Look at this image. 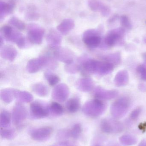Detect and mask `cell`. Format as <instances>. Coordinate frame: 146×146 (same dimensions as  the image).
Returning <instances> with one entry per match:
<instances>
[{"label": "cell", "mask_w": 146, "mask_h": 146, "mask_svg": "<svg viewBox=\"0 0 146 146\" xmlns=\"http://www.w3.org/2000/svg\"><path fill=\"white\" fill-rule=\"evenodd\" d=\"M137 71L143 80L146 81V65L142 64L137 67Z\"/></svg>", "instance_id": "39"}, {"label": "cell", "mask_w": 146, "mask_h": 146, "mask_svg": "<svg viewBox=\"0 0 146 146\" xmlns=\"http://www.w3.org/2000/svg\"><path fill=\"white\" fill-rule=\"evenodd\" d=\"M75 86L79 91L88 92L92 90L94 88V82L91 78L85 77L78 80L76 82Z\"/></svg>", "instance_id": "17"}, {"label": "cell", "mask_w": 146, "mask_h": 146, "mask_svg": "<svg viewBox=\"0 0 146 146\" xmlns=\"http://www.w3.org/2000/svg\"><path fill=\"white\" fill-rule=\"evenodd\" d=\"M81 67V65L73 62L70 64H66L65 66V70L69 74H75L79 71Z\"/></svg>", "instance_id": "36"}, {"label": "cell", "mask_w": 146, "mask_h": 146, "mask_svg": "<svg viewBox=\"0 0 146 146\" xmlns=\"http://www.w3.org/2000/svg\"><path fill=\"white\" fill-rule=\"evenodd\" d=\"M118 91L115 90H105L100 87L95 88L94 91V96L96 99L102 100H110L117 97Z\"/></svg>", "instance_id": "13"}, {"label": "cell", "mask_w": 146, "mask_h": 146, "mask_svg": "<svg viewBox=\"0 0 146 146\" xmlns=\"http://www.w3.org/2000/svg\"><path fill=\"white\" fill-rule=\"evenodd\" d=\"M13 30L14 29L9 26H4L1 28V36H2L4 38L7 40L11 35V33L13 32Z\"/></svg>", "instance_id": "37"}, {"label": "cell", "mask_w": 146, "mask_h": 146, "mask_svg": "<svg viewBox=\"0 0 146 146\" xmlns=\"http://www.w3.org/2000/svg\"><path fill=\"white\" fill-rule=\"evenodd\" d=\"M50 113L55 116H60L63 113L62 106L57 102H52L49 106Z\"/></svg>", "instance_id": "27"}, {"label": "cell", "mask_w": 146, "mask_h": 146, "mask_svg": "<svg viewBox=\"0 0 146 146\" xmlns=\"http://www.w3.org/2000/svg\"><path fill=\"white\" fill-rule=\"evenodd\" d=\"M137 139L131 135H124L120 138V143L123 146H131L137 143Z\"/></svg>", "instance_id": "26"}, {"label": "cell", "mask_w": 146, "mask_h": 146, "mask_svg": "<svg viewBox=\"0 0 146 146\" xmlns=\"http://www.w3.org/2000/svg\"><path fill=\"white\" fill-rule=\"evenodd\" d=\"M53 55L55 59L66 64L73 62L75 56L71 50L65 48H60L55 50Z\"/></svg>", "instance_id": "12"}, {"label": "cell", "mask_w": 146, "mask_h": 146, "mask_svg": "<svg viewBox=\"0 0 146 146\" xmlns=\"http://www.w3.org/2000/svg\"><path fill=\"white\" fill-rule=\"evenodd\" d=\"M102 62L93 60V59H88L84 61L81 64L84 72L89 74H98L100 69Z\"/></svg>", "instance_id": "15"}, {"label": "cell", "mask_w": 146, "mask_h": 146, "mask_svg": "<svg viewBox=\"0 0 146 146\" xmlns=\"http://www.w3.org/2000/svg\"><path fill=\"white\" fill-rule=\"evenodd\" d=\"M138 146H146V140L142 141Z\"/></svg>", "instance_id": "43"}, {"label": "cell", "mask_w": 146, "mask_h": 146, "mask_svg": "<svg viewBox=\"0 0 146 146\" xmlns=\"http://www.w3.org/2000/svg\"><path fill=\"white\" fill-rule=\"evenodd\" d=\"M75 27V22L72 19H67L63 20L58 26L57 29L61 34L63 35L67 34Z\"/></svg>", "instance_id": "19"}, {"label": "cell", "mask_w": 146, "mask_h": 146, "mask_svg": "<svg viewBox=\"0 0 146 146\" xmlns=\"http://www.w3.org/2000/svg\"><path fill=\"white\" fill-rule=\"evenodd\" d=\"M32 90L38 96L41 97H46L49 94V89L46 85L42 83L33 84Z\"/></svg>", "instance_id": "23"}, {"label": "cell", "mask_w": 146, "mask_h": 146, "mask_svg": "<svg viewBox=\"0 0 146 146\" xmlns=\"http://www.w3.org/2000/svg\"><path fill=\"white\" fill-rule=\"evenodd\" d=\"M15 98L21 103H29L33 100V96L26 91L15 90Z\"/></svg>", "instance_id": "24"}, {"label": "cell", "mask_w": 146, "mask_h": 146, "mask_svg": "<svg viewBox=\"0 0 146 146\" xmlns=\"http://www.w3.org/2000/svg\"><path fill=\"white\" fill-rule=\"evenodd\" d=\"M69 89L65 83H61L56 86L51 93L52 99L59 102H63L69 96Z\"/></svg>", "instance_id": "10"}, {"label": "cell", "mask_w": 146, "mask_h": 146, "mask_svg": "<svg viewBox=\"0 0 146 146\" xmlns=\"http://www.w3.org/2000/svg\"><path fill=\"white\" fill-rule=\"evenodd\" d=\"M17 54L16 49L12 45H4L1 48L0 55L1 57L9 61H14L17 56Z\"/></svg>", "instance_id": "16"}, {"label": "cell", "mask_w": 146, "mask_h": 146, "mask_svg": "<svg viewBox=\"0 0 146 146\" xmlns=\"http://www.w3.org/2000/svg\"><path fill=\"white\" fill-rule=\"evenodd\" d=\"M125 30L123 28L113 29L107 33L105 38V42L108 46H115L118 44L124 37Z\"/></svg>", "instance_id": "9"}, {"label": "cell", "mask_w": 146, "mask_h": 146, "mask_svg": "<svg viewBox=\"0 0 146 146\" xmlns=\"http://www.w3.org/2000/svg\"><path fill=\"white\" fill-rule=\"evenodd\" d=\"M54 146H77L75 144L67 141H61L55 144Z\"/></svg>", "instance_id": "42"}, {"label": "cell", "mask_w": 146, "mask_h": 146, "mask_svg": "<svg viewBox=\"0 0 146 146\" xmlns=\"http://www.w3.org/2000/svg\"><path fill=\"white\" fill-rule=\"evenodd\" d=\"M15 6V0H10L8 3L1 1L0 3V18L1 20L7 15L11 13L13 11Z\"/></svg>", "instance_id": "21"}, {"label": "cell", "mask_w": 146, "mask_h": 146, "mask_svg": "<svg viewBox=\"0 0 146 146\" xmlns=\"http://www.w3.org/2000/svg\"><path fill=\"white\" fill-rule=\"evenodd\" d=\"M82 39L85 45L92 48H97L101 42L100 34L97 31L94 29L85 31L83 33Z\"/></svg>", "instance_id": "5"}, {"label": "cell", "mask_w": 146, "mask_h": 146, "mask_svg": "<svg viewBox=\"0 0 146 146\" xmlns=\"http://www.w3.org/2000/svg\"><path fill=\"white\" fill-rule=\"evenodd\" d=\"M27 111L26 108L22 104H15L12 111V120L13 124L16 126H20L27 117Z\"/></svg>", "instance_id": "7"}, {"label": "cell", "mask_w": 146, "mask_h": 146, "mask_svg": "<svg viewBox=\"0 0 146 146\" xmlns=\"http://www.w3.org/2000/svg\"><path fill=\"white\" fill-rule=\"evenodd\" d=\"M39 17L38 14L34 12H28L26 15V18L29 21H34L37 20Z\"/></svg>", "instance_id": "41"}, {"label": "cell", "mask_w": 146, "mask_h": 146, "mask_svg": "<svg viewBox=\"0 0 146 146\" xmlns=\"http://www.w3.org/2000/svg\"><path fill=\"white\" fill-rule=\"evenodd\" d=\"M11 121V115L10 113L6 110L1 112L0 117V126L1 128L7 127L9 126Z\"/></svg>", "instance_id": "28"}, {"label": "cell", "mask_w": 146, "mask_h": 146, "mask_svg": "<svg viewBox=\"0 0 146 146\" xmlns=\"http://www.w3.org/2000/svg\"><path fill=\"white\" fill-rule=\"evenodd\" d=\"M100 127L103 132L109 134L119 133L122 131L123 128L122 125L118 121L106 119L101 121Z\"/></svg>", "instance_id": "11"}, {"label": "cell", "mask_w": 146, "mask_h": 146, "mask_svg": "<svg viewBox=\"0 0 146 146\" xmlns=\"http://www.w3.org/2000/svg\"><path fill=\"white\" fill-rule=\"evenodd\" d=\"M45 76L47 79L49 84L51 86H55L60 82V79L59 76L49 71L45 72L44 74Z\"/></svg>", "instance_id": "31"}, {"label": "cell", "mask_w": 146, "mask_h": 146, "mask_svg": "<svg viewBox=\"0 0 146 146\" xmlns=\"http://www.w3.org/2000/svg\"><path fill=\"white\" fill-rule=\"evenodd\" d=\"M15 90L13 88H5L1 90L0 96L2 101L6 104L11 103L15 98Z\"/></svg>", "instance_id": "22"}, {"label": "cell", "mask_w": 146, "mask_h": 146, "mask_svg": "<svg viewBox=\"0 0 146 146\" xmlns=\"http://www.w3.org/2000/svg\"><path fill=\"white\" fill-rule=\"evenodd\" d=\"M114 66V65L110 62L106 61L102 62L98 74L101 75L108 74L113 71Z\"/></svg>", "instance_id": "29"}, {"label": "cell", "mask_w": 146, "mask_h": 146, "mask_svg": "<svg viewBox=\"0 0 146 146\" xmlns=\"http://www.w3.org/2000/svg\"><path fill=\"white\" fill-rule=\"evenodd\" d=\"M46 41L49 47L55 50L61 48V36L57 31L51 29L47 34Z\"/></svg>", "instance_id": "14"}, {"label": "cell", "mask_w": 146, "mask_h": 146, "mask_svg": "<svg viewBox=\"0 0 146 146\" xmlns=\"http://www.w3.org/2000/svg\"><path fill=\"white\" fill-rule=\"evenodd\" d=\"M141 112V108H137L134 110L130 114V117L131 120H136L140 115Z\"/></svg>", "instance_id": "40"}, {"label": "cell", "mask_w": 146, "mask_h": 146, "mask_svg": "<svg viewBox=\"0 0 146 146\" xmlns=\"http://www.w3.org/2000/svg\"><path fill=\"white\" fill-rule=\"evenodd\" d=\"M70 130L71 137L75 139H77L80 137L82 133V126L80 123H75Z\"/></svg>", "instance_id": "30"}, {"label": "cell", "mask_w": 146, "mask_h": 146, "mask_svg": "<svg viewBox=\"0 0 146 146\" xmlns=\"http://www.w3.org/2000/svg\"><path fill=\"white\" fill-rule=\"evenodd\" d=\"M81 104L79 99L77 98L70 99L66 104V108L69 112L71 113H75L78 111Z\"/></svg>", "instance_id": "25"}, {"label": "cell", "mask_w": 146, "mask_h": 146, "mask_svg": "<svg viewBox=\"0 0 146 146\" xmlns=\"http://www.w3.org/2000/svg\"></svg>", "instance_id": "46"}, {"label": "cell", "mask_w": 146, "mask_h": 146, "mask_svg": "<svg viewBox=\"0 0 146 146\" xmlns=\"http://www.w3.org/2000/svg\"><path fill=\"white\" fill-rule=\"evenodd\" d=\"M71 137L70 129H64L58 131L56 135V139L57 140L65 141V140L69 139Z\"/></svg>", "instance_id": "34"}, {"label": "cell", "mask_w": 146, "mask_h": 146, "mask_svg": "<svg viewBox=\"0 0 146 146\" xmlns=\"http://www.w3.org/2000/svg\"><path fill=\"white\" fill-rule=\"evenodd\" d=\"M88 5L92 10L99 11L103 16H107L109 14L110 9L109 8L97 0H89Z\"/></svg>", "instance_id": "18"}, {"label": "cell", "mask_w": 146, "mask_h": 146, "mask_svg": "<svg viewBox=\"0 0 146 146\" xmlns=\"http://www.w3.org/2000/svg\"><path fill=\"white\" fill-rule=\"evenodd\" d=\"M53 132L52 128L49 127H42L33 129L29 132L32 139L39 142H44L48 140Z\"/></svg>", "instance_id": "8"}, {"label": "cell", "mask_w": 146, "mask_h": 146, "mask_svg": "<svg viewBox=\"0 0 146 146\" xmlns=\"http://www.w3.org/2000/svg\"><path fill=\"white\" fill-rule=\"evenodd\" d=\"M105 61L110 62L115 66L120 63L121 60V54L119 53H114L108 55L104 58Z\"/></svg>", "instance_id": "32"}, {"label": "cell", "mask_w": 146, "mask_h": 146, "mask_svg": "<svg viewBox=\"0 0 146 146\" xmlns=\"http://www.w3.org/2000/svg\"><path fill=\"white\" fill-rule=\"evenodd\" d=\"M94 146H100L99 145H95Z\"/></svg>", "instance_id": "45"}, {"label": "cell", "mask_w": 146, "mask_h": 146, "mask_svg": "<svg viewBox=\"0 0 146 146\" xmlns=\"http://www.w3.org/2000/svg\"><path fill=\"white\" fill-rule=\"evenodd\" d=\"M142 58H143V60L145 61V62H146V52L142 54Z\"/></svg>", "instance_id": "44"}, {"label": "cell", "mask_w": 146, "mask_h": 146, "mask_svg": "<svg viewBox=\"0 0 146 146\" xmlns=\"http://www.w3.org/2000/svg\"><path fill=\"white\" fill-rule=\"evenodd\" d=\"M1 137L7 140H12L16 136V132L14 129H4L1 130Z\"/></svg>", "instance_id": "35"}, {"label": "cell", "mask_w": 146, "mask_h": 146, "mask_svg": "<svg viewBox=\"0 0 146 146\" xmlns=\"http://www.w3.org/2000/svg\"><path fill=\"white\" fill-rule=\"evenodd\" d=\"M30 116L32 119L45 118L49 115V106L40 101L32 102L30 106Z\"/></svg>", "instance_id": "4"}, {"label": "cell", "mask_w": 146, "mask_h": 146, "mask_svg": "<svg viewBox=\"0 0 146 146\" xmlns=\"http://www.w3.org/2000/svg\"><path fill=\"white\" fill-rule=\"evenodd\" d=\"M121 25L123 28L129 29L132 27V25L129 18L126 15H123L120 18Z\"/></svg>", "instance_id": "38"}, {"label": "cell", "mask_w": 146, "mask_h": 146, "mask_svg": "<svg viewBox=\"0 0 146 146\" xmlns=\"http://www.w3.org/2000/svg\"><path fill=\"white\" fill-rule=\"evenodd\" d=\"M45 31L43 28L37 25L31 24L28 27L27 38L30 42L39 45L42 44Z\"/></svg>", "instance_id": "6"}, {"label": "cell", "mask_w": 146, "mask_h": 146, "mask_svg": "<svg viewBox=\"0 0 146 146\" xmlns=\"http://www.w3.org/2000/svg\"><path fill=\"white\" fill-rule=\"evenodd\" d=\"M106 105L102 100L95 99L85 103L82 107V111L86 115L91 117L100 116L105 111Z\"/></svg>", "instance_id": "2"}, {"label": "cell", "mask_w": 146, "mask_h": 146, "mask_svg": "<svg viewBox=\"0 0 146 146\" xmlns=\"http://www.w3.org/2000/svg\"><path fill=\"white\" fill-rule=\"evenodd\" d=\"M129 80V75L127 71L125 70H121L117 72L115 76L114 82L117 87H122L126 86Z\"/></svg>", "instance_id": "20"}, {"label": "cell", "mask_w": 146, "mask_h": 146, "mask_svg": "<svg viewBox=\"0 0 146 146\" xmlns=\"http://www.w3.org/2000/svg\"><path fill=\"white\" fill-rule=\"evenodd\" d=\"M9 23L19 31H23L25 28V23L16 17H13L9 21Z\"/></svg>", "instance_id": "33"}, {"label": "cell", "mask_w": 146, "mask_h": 146, "mask_svg": "<svg viewBox=\"0 0 146 146\" xmlns=\"http://www.w3.org/2000/svg\"><path fill=\"white\" fill-rule=\"evenodd\" d=\"M56 62L49 56H43L30 60L26 66L27 71L30 74L38 72L45 68L54 69L56 67Z\"/></svg>", "instance_id": "1"}, {"label": "cell", "mask_w": 146, "mask_h": 146, "mask_svg": "<svg viewBox=\"0 0 146 146\" xmlns=\"http://www.w3.org/2000/svg\"><path fill=\"white\" fill-rule=\"evenodd\" d=\"M131 106V100L127 97H122L115 101L111 106V113L115 118H122L127 113Z\"/></svg>", "instance_id": "3"}]
</instances>
